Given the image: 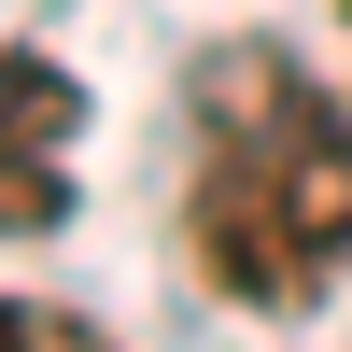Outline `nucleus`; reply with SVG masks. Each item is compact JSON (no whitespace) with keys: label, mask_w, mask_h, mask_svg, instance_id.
<instances>
[{"label":"nucleus","mask_w":352,"mask_h":352,"mask_svg":"<svg viewBox=\"0 0 352 352\" xmlns=\"http://www.w3.org/2000/svg\"><path fill=\"white\" fill-rule=\"evenodd\" d=\"M184 240H197L226 310H310L338 282V254H352V127L324 113V85L296 56H268V43L197 56Z\"/></svg>","instance_id":"f257e3e1"},{"label":"nucleus","mask_w":352,"mask_h":352,"mask_svg":"<svg viewBox=\"0 0 352 352\" xmlns=\"http://www.w3.org/2000/svg\"><path fill=\"white\" fill-rule=\"evenodd\" d=\"M71 127H85V85L56 56L0 43V155H71Z\"/></svg>","instance_id":"f03ea898"},{"label":"nucleus","mask_w":352,"mask_h":352,"mask_svg":"<svg viewBox=\"0 0 352 352\" xmlns=\"http://www.w3.org/2000/svg\"><path fill=\"white\" fill-rule=\"evenodd\" d=\"M56 212H71V169L56 155H0V240H43Z\"/></svg>","instance_id":"7ed1b4c3"},{"label":"nucleus","mask_w":352,"mask_h":352,"mask_svg":"<svg viewBox=\"0 0 352 352\" xmlns=\"http://www.w3.org/2000/svg\"><path fill=\"white\" fill-rule=\"evenodd\" d=\"M28 352H113L99 324H71V310H28Z\"/></svg>","instance_id":"20e7f679"},{"label":"nucleus","mask_w":352,"mask_h":352,"mask_svg":"<svg viewBox=\"0 0 352 352\" xmlns=\"http://www.w3.org/2000/svg\"><path fill=\"white\" fill-rule=\"evenodd\" d=\"M0 352H28V310H14V296H0Z\"/></svg>","instance_id":"39448f33"}]
</instances>
